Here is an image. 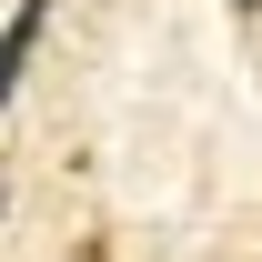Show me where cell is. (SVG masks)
<instances>
[{
    "mask_svg": "<svg viewBox=\"0 0 262 262\" xmlns=\"http://www.w3.org/2000/svg\"><path fill=\"white\" fill-rule=\"evenodd\" d=\"M40 31H51V0H20V10L0 20V111L20 101V81H31V61H40Z\"/></svg>",
    "mask_w": 262,
    "mask_h": 262,
    "instance_id": "cell-1",
    "label": "cell"
},
{
    "mask_svg": "<svg viewBox=\"0 0 262 262\" xmlns=\"http://www.w3.org/2000/svg\"><path fill=\"white\" fill-rule=\"evenodd\" d=\"M0 212H10V171H0Z\"/></svg>",
    "mask_w": 262,
    "mask_h": 262,
    "instance_id": "cell-2",
    "label": "cell"
},
{
    "mask_svg": "<svg viewBox=\"0 0 262 262\" xmlns=\"http://www.w3.org/2000/svg\"><path fill=\"white\" fill-rule=\"evenodd\" d=\"M242 10H262V0H242Z\"/></svg>",
    "mask_w": 262,
    "mask_h": 262,
    "instance_id": "cell-3",
    "label": "cell"
}]
</instances>
